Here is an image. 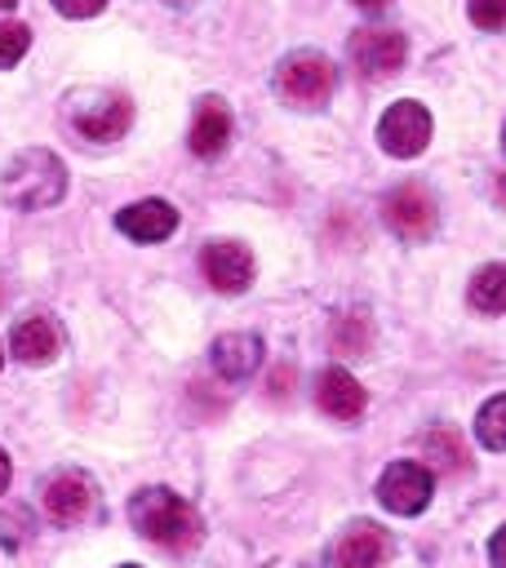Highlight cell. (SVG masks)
Here are the masks:
<instances>
[{
	"label": "cell",
	"instance_id": "obj_1",
	"mask_svg": "<svg viewBox=\"0 0 506 568\" xmlns=\"http://www.w3.org/2000/svg\"><path fill=\"white\" fill-rule=\"evenodd\" d=\"M129 524H133L146 541L169 546V550H191V546L200 541V515H195V506H191L186 497H178L173 488H160V484L133 493V501H129Z\"/></svg>",
	"mask_w": 506,
	"mask_h": 568
},
{
	"label": "cell",
	"instance_id": "obj_2",
	"mask_svg": "<svg viewBox=\"0 0 506 568\" xmlns=\"http://www.w3.org/2000/svg\"><path fill=\"white\" fill-rule=\"evenodd\" d=\"M0 186H4V200L13 209H27V213L31 209H49V204H58L67 195V169H62V160L53 151L31 146V151H18L4 164Z\"/></svg>",
	"mask_w": 506,
	"mask_h": 568
},
{
	"label": "cell",
	"instance_id": "obj_3",
	"mask_svg": "<svg viewBox=\"0 0 506 568\" xmlns=\"http://www.w3.org/2000/svg\"><path fill=\"white\" fill-rule=\"evenodd\" d=\"M275 84H280L284 102L311 111V106H324V102H328V93H333V84H337V71H333V62H328L324 53L297 49V53H289V58L280 62Z\"/></svg>",
	"mask_w": 506,
	"mask_h": 568
},
{
	"label": "cell",
	"instance_id": "obj_4",
	"mask_svg": "<svg viewBox=\"0 0 506 568\" xmlns=\"http://www.w3.org/2000/svg\"><path fill=\"white\" fill-rule=\"evenodd\" d=\"M129 120H133V106L115 89H93V93L75 98V106H71V124L89 142H115L129 129Z\"/></svg>",
	"mask_w": 506,
	"mask_h": 568
},
{
	"label": "cell",
	"instance_id": "obj_5",
	"mask_svg": "<svg viewBox=\"0 0 506 568\" xmlns=\"http://www.w3.org/2000/svg\"><path fill=\"white\" fill-rule=\"evenodd\" d=\"M377 142H382V151H391L399 160L417 155L431 142V111L422 102H413V98L391 102L386 115L377 120Z\"/></svg>",
	"mask_w": 506,
	"mask_h": 568
},
{
	"label": "cell",
	"instance_id": "obj_6",
	"mask_svg": "<svg viewBox=\"0 0 506 568\" xmlns=\"http://www.w3.org/2000/svg\"><path fill=\"white\" fill-rule=\"evenodd\" d=\"M431 493H435V479L422 462H391L377 479V497L395 515H422L431 506Z\"/></svg>",
	"mask_w": 506,
	"mask_h": 568
},
{
	"label": "cell",
	"instance_id": "obj_7",
	"mask_svg": "<svg viewBox=\"0 0 506 568\" xmlns=\"http://www.w3.org/2000/svg\"><path fill=\"white\" fill-rule=\"evenodd\" d=\"M404 53H408V44H404V36L391 31V27H360V31L351 36V62H355L360 75H368V80L395 75V71L404 67Z\"/></svg>",
	"mask_w": 506,
	"mask_h": 568
},
{
	"label": "cell",
	"instance_id": "obj_8",
	"mask_svg": "<svg viewBox=\"0 0 506 568\" xmlns=\"http://www.w3.org/2000/svg\"><path fill=\"white\" fill-rule=\"evenodd\" d=\"M382 213H386V226H391L395 235H404V240H426V235L435 231V222H439L431 191H426V186H413V182L395 186V191L386 195Z\"/></svg>",
	"mask_w": 506,
	"mask_h": 568
},
{
	"label": "cell",
	"instance_id": "obj_9",
	"mask_svg": "<svg viewBox=\"0 0 506 568\" xmlns=\"http://www.w3.org/2000/svg\"><path fill=\"white\" fill-rule=\"evenodd\" d=\"M200 266H204V280L217 293H244L253 284V253L235 240H213L200 253Z\"/></svg>",
	"mask_w": 506,
	"mask_h": 568
},
{
	"label": "cell",
	"instance_id": "obj_10",
	"mask_svg": "<svg viewBox=\"0 0 506 568\" xmlns=\"http://www.w3.org/2000/svg\"><path fill=\"white\" fill-rule=\"evenodd\" d=\"M386 559H391V537L368 519L351 524L333 546V568H386Z\"/></svg>",
	"mask_w": 506,
	"mask_h": 568
},
{
	"label": "cell",
	"instance_id": "obj_11",
	"mask_svg": "<svg viewBox=\"0 0 506 568\" xmlns=\"http://www.w3.org/2000/svg\"><path fill=\"white\" fill-rule=\"evenodd\" d=\"M115 226L138 244H160L178 231V209L164 200H138V204L115 213Z\"/></svg>",
	"mask_w": 506,
	"mask_h": 568
},
{
	"label": "cell",
	"instance_id": "obj_12",
	"mask_svg": "<svg viewBox=\"0 0 506 568\" xmlns=\"http://www.w3.org/2000/svg\"><path fill=\"white\" fill-rule=\"evenodd\" d=\"M93 506V484L80 475V470H58L49 484H44V510L49 519L58 524H80Z\"/></svg>",
	"mask_w": 506,
	"mask_h": 568
},
{
	"label": "cell",
	"instance_id": "obj_13",
	"mask_svg": "<svg viewBox=\"0 0 506 568\" xmlns=\"http://www.w3.org/2000/svg\"><path fill=\"white\" fill-rule=\"evenodd\" d=\"M315 399H320V408H324L333 422H355V417L364 413V404H368L364 386H360L346 368H324L320 382H315Z\"/></svg>",
	"mask_w": 506,
	"mask_h": 568
},
{
	"label": "cell",
	"instance_id": "obj_14",
	"mask_svg": "<svg viewBox=\"0 0 506 568\" xmlns=\"http://www.w3.org/2000/svg\"><path fill=\"white\" fill-rule=\"evenodd\" d=\"M257 364H262V342L253 333H222L213 342V368H217V377L244 382L249 373H257Z\"/></svg>",
	"mask_w": 506,
	"mask_h": 568
},
{
	"label": "cell",
	"instance_id": "obj_15",
	"mask_svg": "<svg viewBox=\"0 0 506 568\" xmlns=\"http://www.w3.org/2000/svg\"><path fill=\"white\" fill-rule=\"evenodd\" d=\"M226 142H231V115H226L222 98H204L191 120V151L209 160V155H222Z\"/></svg>",
	"mask_w": 506,
	"mask_h": 568
},
{
	"label": "cell",
	"instance_id": "obj_16",
	"mask_svg": "<svg viewBox=\"0 0 506 568\" xmlns=\"http://www.w3.org/2000/svg\"><path fill=\"white\" fill-rule=\"evenodd\" d=\"M58 346H62V337H58L53 320L31 315V320H18L13 324V355L22 364H49L58 355Z\"/></svg>",
	"mask_w": 506,
	"mask_h": 568
},
{
	"label": "cell",
	"instance_id": "obj_17",
	"mask_svg": "<svg viewBox=\"0 0 506 568\" xmlns=\"http://www.w3.org/2000/svg\"><path fill=\"white\" fill-rule=\"evenodd\" d=\"M470 306L484 311V315H506V262H488L470 275V288H466Z\"/></svg>",
	"mask_w": 506,
	"mask_h": 568
},
{
	"label": "cell",
	"instance_id": "obj_18",
	"mask_svg": "<svg viewBox=\"0 0 506 568\" xmlns=\"http://www.w3.org/2000/svg\"><path fill=\"white\" fill-rule=\"evenodd\" d=\"M422 448H426V462H435L439 470H466V448L457 430H426Z\"/></svg>",
	"mask_w": 506,
	"mask_h": 568
},
{
	"label": "cell",
	"instance_id": "obj_19",
	"mask_svg": "<svg viewBox=\"0 0 506 568\" xmlns=\"http://www.w3.org/2000/svg\"><path fill=\"white\" fill-rule=\"evenodd\" d=\"M475 435H479L484 448L506 453V395H493V399L479 408V417H475Z\"/></svg>",
	"mask_w": 506,
	"mask_h": 568
},
{
	"label": "cell",
	"instance_id": "obj_20",
	"mask_svg": "<svg viewBox=\"0 0 506 568\" xmlns=\"http://www.w3.org/2000/svg\"><path fill=\"white\" fill-rule=\"evenodd\" d=\"M27 44H31V31L22 22H0V71L13 67V62H22Z\"/></svg>",
	"mask_w": 506,
	"mask_h": 568
},
{
	"label": "cell",
	"instance_id": "obj_21",
	"mask_svg": "<svg viewBox=\"0 0 506 568\" xmlns=\"http://www.w3.org/2000/svg\"><path fill=\"white\" fill-rule=\"evenodd\" d=\"M27 537H31V515H27L22 506L4 510V515H0V541H4V546H22Z\"/></svg>",
	"mask_w": 506,
	"mask_h": 568
},
{
	"label": "cell",
	"instance_id": "obj_22",
	"mask_svg": "<svg viewBox=\"0 0 506 568\" xmlns=\"http://www.w3.org/2000/svg\"><path fill=\"white\" fill-rule=\"evenodd\" d=\"M470 22L484 31H502L506 27V0H470Z\"/></svg>",
	"mask_w": 506,
	"mask_h": 568
},
{
	"label": "cell",
	"instance_id": "obj_23",
	"mask_svg": "<svg viewBox=\"0 0 506 568\" xmlns=\"http://www.w3.org/2000/svg\"><path fill=\"white\" fill-rule=\"evenodd\" d=\"M102 4H107V0H53V9L67 13V18H93Z\"/></svg>",
	"mask_w": 506,
	"mask_h": 568
},
{
	"label": "cell",
	"instance_id": "obj_24",
	"mask_svg": "<svg viewBox=\"0 0 506 568\" xmlns=\"http://www.w3.org/2000/svg\"><path fill=\"white\" fill-rule=\"evenodd\" d=\"M488 559H493V568H506V524L493 532V541H488Z\"/></svg>",
	"mask_w": 506,
	"mask_h": 568
},
{
	"label": "cell",
	"instance_id": "obj_25",
	"mask_svg": "<svg viewBox=\"0 0 506 568\" xmlns=\"http://www.w3.org/2000/svg\"><path fill=\"white\" fill-rule=\"evenodd\" d=\"M9 488V457H4V448H0V493Z\"/></svg>",
	"mask_w": 506,
	"mask_h": 568
},
{
	"label": "cell",
	"instance_id": "obj_26",
	"mask_svg": "<svg viewBox=\"0 0 506 568\" xmlns=\"http://www.w3.org/2000/svg\"><path fill=\"white\" fill-rule=\"evenodd\" d=\"M360 9H382V4H391V0H355Z\"/></svg>",
	"mask_w": 506,
	"mask_h": 568
},
{
	"label": "cell",
	"instance_id": "obj_27",
	"mask_svg": "<svg viewBox=\"0 0 506 568\" xmlns=\"http://www.w3.org/2000/svg\"><path fill=\"white\" fill-rule=\"evenodd\" d=\"M13 4H18V0H0V13H9V9H13Z\"/></svg>",
	"mask_w": 506,
	"mask_h": 568
},
{
	"label": "cell",
	"instance_id": "obj_28",
	"mask_svg": "<svg viewBox=\"0 0 506 568\" xmlns=\"http://www.w3.org/2000/svg\"><path fill=\"white\" fill-rule=\"evenodd\" d=\"M502 200H506V178H502Z\"/></svg>",
	"mask_w": 506,
	"mask_h": 568
},
{
	"label": "cell",
	"instance_id": "obj_29",
	"mask_svg": "<svg viewBox=\"0 0 506 568\" xmlns=\"http://www.w3.org/2000/svg\"><path fill=\"white\" fill-rule=\"evenodd\" d=\"M169 4H191V0H169Z\"/></svg>",
	"mask_w": 506,
	"mask_h": 568
},
{
	"label": "cell",
	"instance_id": "obj_30",
	"mask_svg": "<svg viewBox=\"0 0 506 568\" xmlns=\"http://www.w3.org/2000/svg\"><path fill=\"white\" fill-rule=\"evenodd\" d=\"M120 568H138V564H120Z\"/></svg>",
	"mask_w": 506,
	"mask_h": 568
},
{
	"label": "cell",
	"instance_id": "obj_31",
	"mask_svg": "<svg viewBox=\"0 0 506 568\" xmlns=\"http://www.w3.org/2000/svg\"><path fill=\"white\" fill-rule=\"evenodd\" d=\"M0 364H4V351H0Z\"/></svg>",
	"mask_w": 506,
	"mask_h": 568
},
{
	"label": "cell",
	"instance_id": "obj_32",
	"mask_svg": "<svg viewBox=\"0 0 506 568\" xmlns=\"http://www.w3.org/2000/svg\"><path fill=\"white\" fill-rule=\"evenodd\" d=\"M502 142H506V133H502Z\"/></svg>",
	"mask_w": 506,
	"mask_h": 568
}]
</instances>
